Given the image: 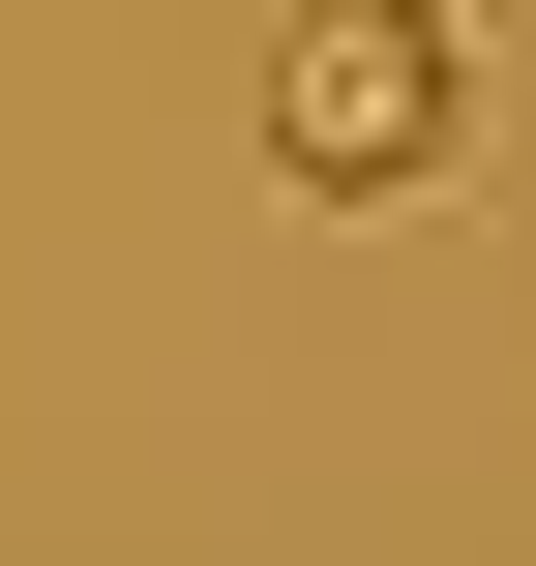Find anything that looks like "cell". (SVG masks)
I'll return each instance as SVG.
<instances>
[{
    "instance_id": "cell-1",
    "label": "cell",
    "mask_w": 536,
    "mask_h": 566,
    "mask_svg": "<svg viewBox=\"0 0 536 566\" xmlns=\"http://www.w3.org/2000/svg\"><path fill=\"white\" fill-rule=\"evenodd\" d=\"M269 179H298V209H448V179H477L448 0H298V30H269Z\"/></svg>"
}]
</instances>
